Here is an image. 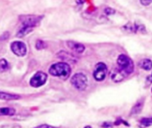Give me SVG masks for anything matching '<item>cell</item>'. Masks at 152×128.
Listing matches in <instances>:
<instances>
[{
  "instance_id": "6da1fadb",
  "label": "cell",
  "mask_w": 152,
  "mask_h": 128,
  "mask_svg": "<svg viewBox=\"0 0 152 128\" xmlns=\"http://www.w3.org/2000/svg\"><path fill=\"white\" fill-rule=\"evenodd\" d=\"M49 73L53 77H58L61 79H67L70 76L71 69L67 62H58L53 64L49 68Z\"/></svg>"
},
{
  "instance_id": "7a4b0ae2",
  "label": "cell",
  "mask_w": 152,
  "mask_h": 128,
  "mask_svg": "<svg viewBox=\"0 0 152 128\" xmlns=\"http://www.w3.org/2000/svg\"><path fill=\"white\" fill-rule=\"evenodd\" d=\"M117 63L118 66V69H120L122 71H124L126 75H130L134 70V64L133 60L125 54H120L118 57Z\"/></svg>"
},
{
  "instance_id": "3957f363",
  "label": "cell",
  "mask_w": 152,
  "mask_h": 128,
  "mask_svg": "<svg viewBox=\"0 0 152 128\" xmlns=\"http://www.w3.org/2000/svg\"><path fill=\"white\" fill-rule=\"evenodd\" d=\"M71 85L79 91H84L88 85V79L86 76L83 73H77L75 74L70 79Z\"/></svg>"
},
{
  "instance_id": "277c9868",
  "label": "cell",
  "mask_w": 152,
  "mask_h": 128,
  "mask_svg": "<svg viewBox=\"0 0 152 128\" xmlns=\"http://www.w3.org/2000/svg\"><path fill=\"white\" fill-rule=\"evenodd\" d=\"M107 71H108V68L105 63L103 62L97 63L94 71V78L98 82L103 81L106 78Z\"/></svg>"
},
{
  "instance_id": "5b68a950",
  "label": "cell",
  "mask_w": 152,
  "mask_h": 128,
  "mask_svg": "<svg viewBox=\"0 0 152 128\" xmlns=\"http://www.w3.org/2000/svg\"><path fill=\"white\" fill-rule=\"evenodd\" d=\"M47 80V75L43 72V71H37L30 79L29 81V85L32 86V87H40L42 86L43 85L45 84Z\"/></svg>"
},
{
  "instance_id": "8992f818",
  "label": "cell",
  "mask_w": 152,
  "mask_h": 128,
  "mask_svg": "<svg viewBox=\"0 0 152 128\" xmlns=\"http://www.w3.org/2000/svg\"><path fill=\"white\" fill-rule=\"evenodd\" d=\"M12 52L18 57H24L27 53V46L23 42L14 41L11 44Z\"/></svg>"
},
{
  "instance_id": "52a82bcc",
  "label": "cell",
  "mask_w": 152,
  "mask_h": 128,
  "mask_svg": "<svg viewBox=\"0 0 152 128\" xmlns=\"http://www.w3.org/2000/svg\"><path fill=\"white\" fill-rule=\"evenodd\" d=\"M43 16L37 15H21L20 16V20L22 23V26H33L35 27L41 20Z\"/></svg>"
},
{
  "instance_id": "ba28073f",
  "label": "cell",
  "mask_w": 152,
  "mask_h": 128,
  "mask_svg": "<svg viewBox=\"0 0 152 128\" xmlns=\"http://www.w3.org/2000/svg\"><path fill=\"white\" fill-rule=\"evenodd\" d=\"M57 57L59 59H61L62 61L67 62V63H71V64H75L77 63V60L76 59V57L65 51H61L57 53Z\"/></svg>"
},
{
  "instance_id": "9c48e42d",
  "label": "cell",
  "mask_w": 152,
  "mask_h": 128,
  "mask_svg": "<svg viewBox=\"0 0 152 128\" xmlns=\"http://www.w3.org/2000/svg\"><path fill=\"white\" fill-rule=\"evenodd\" d=\"M126 76L127 75L124 71H122L120 69H114L112 70L111 74H110V78H111L112 81H114L116 83H118V82L123 81L126 78Z\"/></svg>"
},
{
  "instance_id": "30bf717a",
  "label": "cell",
  "mask_w": 152,
  "mask_h": 128,
  "mask_svg": "<svg viewBox=\"0 0 152 128\" xmlns=\"http://www.w3.org/2000/svg\"><path fill=\"white\" fill-rule=\"evenodd\" d=\"M67 45L70 50L74 51L77 53H82L86 50V47L84 45L77 43V42H74V41H67Z\"/></svg>"
},
{
  "instance_id": "8fae6325",
  "label": "cell",
  "mask_w": 152,
  "mask_h": 128,
  "mask_svg": "<svg viewBox=\"0 0 152 128\" xmlns=\"http://www.w3.org/2000/svg\"><path fill=\"white\" fill-rule=\"evenodd\" d=\"M20 98V95L14 94H10V93H5V92H0V100L3 101H15L19 100Z\"/></svg>"
},
{
  "instance_id": "7c38bea8",
  "label": "cell",
  "mask_w": 152,
  "mask_h": 128,
  "mask_svg": "<svg viewBox=\"0 0 152 128\" xmlns=\"http://www.w3.org/2000/svg\"><path fill=\"white\" fill-rule=\"evenodd\" d=\"M35 27L33 26H22V28L17 32V37H25L26 35L29 34L30 32L33 31Z\"/></svg>"
},
{
  "instance_id": "4fadbf2b",
  "label": "cell",
  "mask_w": 152,
  "mask_h": 128,
  "mask_svg": "<svg viewBox=\"0 0 152 128\" xmlns=\"http://www.w3.org/2000/svg\"><path fill=\"white\" fill-rule=\"evenodd\" d=\"M140 67L144 70H151L152 61L150 59H143L140 62Z\"/></svg>"
},
{
  "instance_id": "5bb4252c",
  "label": "cell",
  "mask_w": 152,
  "mask_h": 128,
  "mask_svg": "<svg viewBox=\"0 0 152 128\" xmlns=\"http://www.w3.org/2000/svg\"><path fill=\"white\" fill-rule=\"evenodd\" d=\"M142 107H143V100L137 102L136 104L133 107V109L131 110V115H136V114L140 113L141 110H142Z\"/></svg>"
},
{
  "instance_id": "9a60e30c",
  "label": "cell",
  "mask_w": 152,
  "mask_h": 128,
  "mask_svg": "<svg viewBox=\"0 0 152 128\" xmlns=\"http://www.w3.org/2000/svg\"><path fill=\"white\" fill-rule=\"evenodd\" d=\"M16 110L13 108H0V116H13Z\"/></svg>"
},
{
  "instance_id": "2e32d148",
  "label": "cell",
  "mask_w": 152,
  "mask_h": 128,
  "mask_svg": "<svg viewBox=\"0 0 152 128\" xmlns=\"http://www.w3.org/2000/svg\"><path fill=\"white\" fill-rule=\"evenodd\" d=\"M10 69L9 63L5 59L0 60V72H5Z\"/></svg>"
},
{
  "instance_id": "e0dca14e",
  "label": "cell",
  "mask_w": 152,
  "mask_h": 128,
  "mask_svg": "<svg viewBox=\"0 0 152 128\" xmlns=\"http://www.w3.org/2000/svg\"><path fill=\"white\" fill-rule=\"evenodd\" d=\"M45 48H46V44L42 40H37L36 43V49L37 50H42Z\"/></svg>"
},
{
  "instance_id": "ac0fdd59",
  "label": "cell",
  "mask_w": 152,
  "mask_h": 128,
  "mask_svg": "<svg viewBox=\"0 0 152 128\" xmlns=\"http://www.w3.org/2000/svg\"><path fill=\"white\" fill-rule=\"evenodd\" d=\"M141 124L144 127H150L152 125V118H142L141 120Z\"/></svg>"
},
{
  "instance_id": "d6986e66",
  "label": "cell",
  "mask_w": 152,
  "mask_h": 128,
  "mask_svg": "<svg viewBox=\"0 0 152 128\" xmlns=\"http://www.w3.org/2000/svg\"><path fill=\"white\" fill-rule=\"evenodd\" d=\"M115 10L114 9H112V8H110V7H107L106 9H105V13L107 14V15H110V14H114L115 13Z\"/></svg>"
},
{
  "instance_id": "ffe728a7",
  "label": "cell",
  "mask_w": 152,
  "mask_h": 128,
  "mask_svg": "<svg viewBox=\"0 0 152 128\" xmlns=\"http://www.w3.org/2000/svg\"><path fill=\"white\" fill-rule=\"evenodd\" d=\"M140 1H141L142 4V5H145V6L150 5L151 4H152V0H140Z\"/></svg>"
},
{
  "instance_id": "44dd1931",
  "label": "cell",
  "mask_w": 152,
  "mask_h": 128,
  "mask_svg": "<svg viewBox=\"0 0 152 128\" xmlns=\"http://www.w3.org/2000/svg\"><path fill=\"white\" fill-rule=\"evenodd\" d=\"M102 126L104 127H112L113 125H112L111 123H104V124H102Z\"/></svg>"
},
{
  "instance_id": "7402d4cb",
  "label": "cell",
  "mask_w": 152,
  "mask_h": 128,
  "mask_svg": "<svg viewBox=\"0 0 152 128\" xmlns=\"http://www.w3.org/2000/svg\"><path fill=\"white\" fill-rule=\"evenodd\" d=\"M147 81H148V83H152V72L151 74L147 78Z\"/></svg>"
},
{
  "instance_id": "603a6c76",
  "label": "cell",
  "mask_w": 152,
  "mask_h": 128,
  "mask_svg": "<svg viewBox=\"0 0 152 128\" xmlns=\"http://www.w3.org/2000/svg\"><path fill=\"white\" fill-rule=\"evenodd\" d=\"M38 127H51V126H49V125H41V126H38Z\"/></svg>"
},
{
  "instance_id": "cb8c5ba5",
  "label": "cell",
  "mask_w": 152,
  "mask_h": 128,
  "mask_svg": "<svg viewBox=\"0 0 152 128\" xmlns=\"http://www.w3.org/2000/svg\"><path fill=\"white\" fill-rule=\"evenodd\" d=\"M151 92H152V89H151Z\"/></svg>"
}]
</instances>
